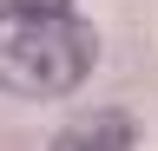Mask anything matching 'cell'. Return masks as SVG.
<instances>
[{
    "instance_id": "6da1fadb",
    "label": "cell",
    "mask_w": 158,
    "mask_h": 151,
    "mask_svg": "<svg viewBox=\"0 0 158 151\" xmlns=\"http://www.w3.org/2000/svg\"><path fill=\"white\" fill-rule=\"evenodd\" d=\"M99 59V33L73 7L0 20V92L20 99H66Z\"/></svg>"
},
{
    "instance_id": "7a4b0ae2",
    "label": "cell",
    "mask_w": 158,
    "mask_h": 151,
    "mask_svg": "<svg viewBox=\"0 0 158 151\" xmlns=\"http://www.w3.org/2000/svg\"><path fill=\"white\" fill-rule=\"evenodd\" d=\"M53 151H132V118L125 112H92V118L59 131Z\"/></svg>"
},
{
    "instance_id": "3957f363",
    "label": "cell",
    "mask_w": 158,
    "mask_h": 151,
    "mask_svg": "<svg viewBox=\"0 0 158 151\" xmlns=\"http://www.w3.org/2000/svg\"><path fill=\"white\" fill-rule=\"evenodd\" d=\"M53 7H73V0H0V20H20V13H53Z\"/></svg>"
}]
</instances>
